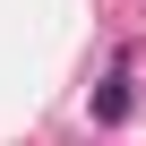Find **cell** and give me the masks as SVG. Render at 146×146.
<instances>
[{"mask_svg": "<svg viewBox=\"0 0 146 146\" xmlns=\"http://www.w3.org/2000/svg\"><path fill=\"white\" fill-rule=\"evenodd\" d=\"M120 112H129V86H120V78H112V86H103V95H95V120H120Z\"/></svg>", "mask_w": 146, "mask_h": 146, "instance_id": "obj_1", "label": "cell"}]
</instances>
